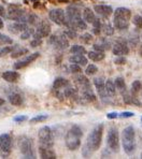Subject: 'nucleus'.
<instances>
[{
	"label": "nucleus",
	"instance_id": "1",
	"mask_svg": "<svg viewBox=\"0 0 142 159\" xmlns=\"http://www.w3.org/2000/svg\"><path fill=\"white\" fill-rule=\"evenodd\" d=\"M67 26L73 28L74 30H85L87 28V23L81 18V12L76 7L69 6L66 10Z\"/></svg>",
	"mask_w": 142,
	"mask_h": 159
},
{
	"label": "nucleus",
	"instance_id": "2",
	"mask_svg": "<svg viewBox=\"0 0 142 159\" xmlns=\"http://www.w3.org/2000/svg\"><path fill=\"white\" fill-rule=\"evenodd\" d=\"M122 145L127 155H132L136 151V131L132 126H128L123 130Z\"/></svg>",
	"mask_w": 142,
	"mask_h": 159
},
{
	"label": "nucleus",
	"instance_id": "3",
	"mask_svg": "<svg viewBox=\"0 0 142 159\" xmlns=\"http://www.w3.org/2000/svg\"><path fill=\"white\" fill-rule=\"evenodd\" d=\"M130 18H131V11L124 7L117 8L114 11L113 24L114 27L118 30H124L129 26Z\"/></svg>",
	"mask_w": 142,
	"mask_h": 159
},
{
	"label": "nucleus",
	"instance_id": "4",
	"mask_svg": "<svg viewBox=\"0 0 142 159\" xmlns=\"http://www.w3.org/2000/svg\"><path fill=\"white\" fill-rule=\"evenodd\" d=\"M102 134H103V124L97 125L88 134L85 147H87L90 153L96 152L100 147V144H101L102 141Z\"/></svg>",
	"mask_w": 142,
	"mask_h": 159
},
{
	"label": "nucleus",
	"instance_id": "5",
	"mask_svg": "<svg viewBox=\"0 0 142 159\" xmlns=\"http://www.w3.org/2000/svg\"><path fill=\"white\" fill-rule=\"evenodd\" d=\"M83 131L79 126L74 125L72 126L70 129L68 130L65 138L66 141V146L68 147L70 151H76L81 145V139H82Z\"/></svg>",
	"mask_w": 142,
	"mask_h": 159
},
{
	"label": "nucleus",
	"instance_id": "6",
	"mask_svg": "<svg viewBox=\"0 0 142 159\" xmlns=\"http://www.w3.org/2000/svg\"><path fill=\"white\" fill-rule=\"evenodd\" d=\"M39 137V143L40 146L44 147H53L54 145V137H53V132L50 127L44 126L39 130L38 133Z\"/></svg>",
	"mask_w": 142,
	"mask_h": 159
},
{
	"label": "nucleus",
	"instance_id": "7",
	"mask_svg": "<svg viewBox=\"0 0 142 159\" xmlns=\"http://www.w3.org/2000/svg\"><path fill=\"white\" fill-rule=\"evenodd\" d=\"M107 144L111 152L117 153L120 151V135L116 127H111L108 131V137H107Z\"/></svg>",
	"mask_w": 142,
	"mask_h": 159
},
{
	"label": "nucleus",
	"instance_id": "8",
	"mask_svg": "<svg viewBox=\"0 0 142 159\" xmlns=\"http://www.w3.org/2000/svg\"><path fill=\"white\" fill-rule=\"evenodd\" d=\"M18 146H20L21 153L24 155L25 158H36L34 152V145H32V141L30 138L22 137L18 142Z\"/></svg>",
	"mask_w": 142,
	"mask_h": 159
},
{
	"label": "nucleus",
	"instance_id": "9",
	"mask_svg": "<svg viewBox=\"0 0 142 159\" xmlns=\"http://www.w3.org/2000/svg\"><path fill=\"white\" fill-rule=\"evenodd\" d=\"M48 17L52 22L59 26H67V16L66 12L62 9H53L48 13Z\"/></svg>",
	"mask_w": 142,
	"mask_h": 159
},
{
	"label": "nucleus",
	"instance_id": "10",
	"mask_svg": "<svg viewBox=\"0 0 142 159\" xmlns=\"http://www.w3.org/2000/svg\"><path fill=\"white\" fill-rule=\"evenodd\" d=\"M27 15L24 10L17 8L16 6H10L8 9V17L15 22H27Z\"/></svg>",
	"mask_w": 142,
	"mask_h": 159
},
{
	"label": "nucleus",
	"instance_id": "11",
	"mask_svg": "<svg viewBox=\"0 0 142 159\" xmlns=\"http://www.w3.org/2000/svg\"><path fill=\"white\" fill-rule=\"evenodd\" d=\"M11 144H12V140L10 134L3 133L0 135V153L3 158H7L11 154Z\"/></svg>",
	"mask_w": 142,
	"mask_h": 159
},
{
	"label": "nucleus",
	"instance_id": "12",
	"mask_svg": "<svg viewBox=\"0 0 142 159\" xmlns=\"http://www.w3.org/2000/svg\"><path fill=\"white\" fill-rule=\"evenodd\" d=\"M50 34H51V25L46 20H41L38 24L37 31L34 34V38L42 39L45 38V37H48Z\"/></svg>",
	"mask_w": 142,
	"mask_h": 159
},
{
	"label": "nucleus",
	"instance_id": "13",
	"mask_svg": "<svg viewBox=\"0 0 142 159\" xmlns=\"http://www.w3.org/2000/svg\"><path fill=\"white\" fill-rule=\"evenodd\" d=\"M94 85L96 87V90L98 93V96L100 97V99L103 102H108V93H107L106 89V83L101 78H96L94 79Z\"/></svg>",
	"mask_w": 142,
	"mask_h": 159
},
{
	"label": "nucleus",
	"instance_id": "14",
	"mask_svg": "<svg viewBox=\"0 0 142 159\" xmlns=\"http://www.w3.org/2000/svg\"><path fill=\"white\" fill-rule=\"evenodd\" d=\"M51 43L57 48V50H66L69 46V41L68 39L66 38V34L64 36H53L52 39H51Z\"/></svg>",
	"mask_w": 142,
	"mask_h": 159
},
{
	"label": "nucleus",
	"instance_id": "15",
	"mask_svg": "<svg viewBox=\"0 0 142 159\" xmlns=\"http://www.w3.org/2000/svg\"><path fill=\"white\" fill-rule=\"evenodd\" d=\"M112 52L116 56H124L129 53V48H128L126 42L123 41V40H120V41H117L114 44Z\"/></svg>",
	"mask_w": 142,
	"mask_h": 159
},
{
	"label": "nucleus",
	"instance_id": "16",
	"mask_svg": "<svg viewBox=\"0 0 142 159\" xmlns=\"http://www.w3.org/2000/svg\"><path fill=\"white\" fill-rule=\"evenodd\" d=\"M40 56V54L39 53H32V54H29L28 56H27L26 58H25L24 60H21V61H17L16 64L14 65V68L15 69H22V68H25L27 67L28 65L31 64L32 61H34V60L37 59V58Z\"/></svg>",
	"mask_w": 142,
	"mask_h": 159
},
{
	"label": "nucleus",
	"instance_id": "17",
	"mask_svg": "<svg viewBox=\"0 0 142 159\" xmlns=\"http://www.w3.org/2000/svg\"><path fill=\"white\" fill-rule=\"evenodd\" d=\"M94 10L98 15L102 16V17H109L113 13L112 7L107 6V4H97L94 7Z\"/></svg>",
	"mask_w": 142,
	"mask_h": 159
},
{
	"label": "nucleus",
	"instance_id": "18",
	"mask_svg": "<svg viewBox=\"0 0 142 159\" xmlns=\"http://www.w3.org/2000/svg\"><path fill=\"white\" fill-rule=\"evenodd\" d=\"M53 147H39V155L42 159H56V154L53 151Z\"/></svg>",
	"mask_w": 142,
	"mask_h": 159
},
{
	"label": "nucleus",
	"instance_id": "19",
	"mask_svg": "<svg viewBox=\"0 0 142 159\" xmlns=\"http://www.w3.org/2000/svg\"><path fill=\"white\" fill-rule=\"evenodd\" d=\"M81 93H82V98H84L86 101L92 102L96 100V96L93 93L92 88H90V85L88 86H84V87H81Z\"/></svg>",
	"mask_w": 142,
	"mask_h": 159
},
{
	"label": "nucleus",
	"instance_id": "20",
	"mask_svg": "<svg viewBox=\"0 0 142 159\" xmlns=\"http://www.w3.org/2000/svg\"><path fill=\"white\" fill-rule=\"evenodd\" d=\"M27 28V24L24 22H16L13 23L12 25L9 26V30L13 34H20V32H23L25 29Z\"/></svg>",
	"mask_w": 142,
	"mask_h": 159
},
{
	"label": "nucleus",
	"instance_id": "21",
	"mask_svg": "<svg viewBox=\"0 0 142 159\" xmlns=\"http://www.w3.org/2000/svg\"><path fill=\"white\" fill-rule=\"evenodd\" d=\"M69 61L71 64H76V65H80L81 67L82 66H86L87 65V58L85 57L84 55L82 54H78V55H73L69 58Z\"/></svg>",
	"mask_w": 142,
	"mask_h": 159
},
{
	"label": "nucleus",
	"instance_id": "22",
	"mask_svg": "<svg viewBox=\"0 0 142 159\" xmlns=\"http://www.w3.org/2000/svg\"><path fill=\"white\" fill-rule=\"evenodd\" d=\"M2 79L9 83H15L20 79V74L15 71H6L2 73Z\"/></svg>",
	"mask_w": 142,
	"mask_h": 159
},
{
	"label": "nucleus",
	"instance_id": "23",
	"mask_svg": "<svg viewBox=\"0 0 142 159\" xmlns=\"http://www.w3.org/2000/svg\"><path fill=\"white\" fill-rule=\"evenodd\" d=\"M83 20H84L86 23H88V24H93L94 20H96L94 11H92L89 8H85L84 11H83Z\"/></svg>",
	"mask_w": 142,
	"mask_h": 159
},
{
	"label": "nucleus",
	"instance_id": "24",
	"mask_svg": "<svg viewBox=\"0 0 142 159\" xmlns=\"http://www.w3.org/2000/svg\"><path fill=\"white\" fill-rule=\"evenodd\" d=\"M88 58L93 61H101L102 59H104V54L103 52H98V51H90L87 54Z\"/></svg>",
	"mask_w": 142,
	"mask_h": 159
},
{
	"label": "nucleus",
	"instance_id": "25",
	"mask_svg": "<svg viewBox=\"0 0 142 159\" xmlns=\"http://www.w3.org/2000/svg\"><path fill=\"white\" fill-rule=\"evenodd\" d=\"M9 101L12 106L18 107L23 103V97L20 93H12V95L9 96Z\"/></svg>",
	"mask_w": 142,
	"mask_h": 159
},
{
	"label": "nucleus",
	"instance_id": "26",
	"mask_svg": "<svg viewBox=\"0 0 142 159\" xmlns=\"http://www.w3.org/2000/svg\"><path fill=\"white\" fill-rule=\"evenodd\" d=\"M106 89H107V93H108L109 97H114V96H115L116 87L112 80H108V81L106 82Z\"/></svg>",
	"mask_w": 142,
	"mask_h": 159
},
{
	"label": "nucleus",
	"instance_id": "27",
	"mask_svg": "<svg viewBox=\"0 0 142 159\" xmlns=\"http://www.w3.org/2000/svg\"><path fill=\"white\" fill-rule=\"evenodd\" d=\"M114 84H115L116 89L120 90L121 93L126 92V83H125V81H124V79H123V78H116Z\"/></svg>",
	"mask_w": 142,
	"mask_h": 159
},
{
	"label": "nucleus",
	"instance_id": "28",
	"mask_svg": "<svg viewBox=\"0 0 142 159\" xmlns=\"http://www.w3.org/2000/svg\"><path fill=\"white\" fill-rule=\"evenodd\" d=\"M68 85V81L64 78H57L55 79L54 83H53V87L54 89H60V88L65 87V86Z\"/></svg>",
	"mask_w": 142,
	"mask_h": 159
},
{
	"label": "nucleus",
	"instance_id": "29",
	"mask_svg": "<svg viewBox=\"0 0 142 159\" xmlns=\"http://www.w3.org/2000/svg\"><path fill=\"white\" fill-rule=\"evenodd\" d=\"M70 52H71V54H74V55H78V54H82V55H84V54H86V50L83 48L82 45H78V44H76V45H73L70 48Z\"/></svg>",
	"mask_w": 142,
	"mask_h": 159
},
{
	"label": "nucleus",
	"instance_id": "30",
	"mask_svg": "<svg viewBox=\"0 0 142 159\" xmlns=\"http://www.w3.org/2000/svg\"><path fill=\"white\" fill-rule=\"evenodd\" d=\"M34 28L27 27L26 29H25L24 31L21 34V39H22V40H27V39H29L31 36H34Z\"/></svg>",
	"mask_w": 142,
	"mask_h": 159
},
{
	"label": "nucleus",
	"instance_id": "31",
	"mask_svg": "<svg viewBox=\"0 0 142 159\" xmlns=\"http://www.w3.org/2000/svg\"><path fill=\"white\" fill-rule=\"evenodd\" d=\"M76 82H78V84L80 85V87H84V86L90 85L89 81H88L87 78L84 75H79L78 78H76Z\"/></svg>",
	"mask_w": 142,
	"mask_h": 159
},
{
	"label": "nucleus",
	"instance_id": "32",
	"mask_svg": "<svg viewBox=\"0 0 142 159\" xmlns=\"http://www.w3.org/2000/svg\"><path fill=\"white\" fill-rule=\"evenodd\" d=\"M141 88H142V84L140 81L136 80L135 82H132V84H131V93H139L141 90Z\"/></svg>",
	"mask_w": 142,
	"mask_h": 159
},
{
	"label": "nucleus",
	"instance_id": "33",
	"mask_svg": "<svg viewBox=\"0 0 142 159\" xmlns=\"http://www.w3.org/2000/svg\"><path fill=\"white\" fill-rule=\"evenodd\" d=\"M101 30L103 31V34H106V36H112L114 34V28L111 26L110 24H104L103 26H102Z\"/></svg>",
	"mask_w": 142,
	"mask_h": 159
},
{
	"label": "nucleus",
	"instance_id": "34",
	"mask_svg": "<svg viewBox=\"0 0 142 159\" xmlns=\"http://www.w3.org/2000/svg\"><path fill=\"white\" fill-rule=\"evenodd\" d=\"M48 118V115H45V114H39V115L34 116V117H32L31 119H30V123H31V124L40 123V121L46 120Z\"/></svg>",
	"mask_w": 142,
	"mask_h": 159
},
{
	"label": "nucleus",
	"instance_id": "35",
	"mask_svg": "<svg viewBox=\"0 0 142 159\" xmlns=\"http://www.w3.org/2000/svg\"><path fill=\"white\" fill-rule=\"evenodd\" d=\"M12 43H13V40L10 37L0 34V45H7V44H12Z\"/></svg>",
	"mask_w": 142,
	"mask_h": 159
},
{
	"label": "nucleus",
	"instance_id": "36",
	"mask_svg": "<svg viewBox=\"0 0 142 159\" xmlns=\"http://www.w3.org/2000/svg\"><path fill=\"white\" fill-rule=\"evenodd\" d=\"M101 28H102L101 23H100V20L98 18H96V20H94V23H93V31H94V34H98L100 32V30H101Z\"/></svg>",
	"mask_w": 142,
	"mask_h": 159
},
{
	"label": "nucleus",
	"instance_id": "37",
	"mask_svg": "<svg viewBox=\"0 0 142 159\" xmlns=\"http://www.w3.org/2000/svg\"><path fill=\"white\" fill-rule=\"evenodd\" d=\"M13 48H13L12 45H10V46H2V48H0V57H3V56L10 54L13 51Z\"/></svg>",
	"mask_w": 142,
	"mask_h": 159
},
{
	"label": "nucleus",
	"instance_id": "38",
	"mask_svg": "<svg viewBox=\"0 0 142 159\" xmlns=\"http://www.w3.org/2000/svg\"><path fill=\"white\" fill-rule=\"evenodd\" d=\"M97 71H98V68L95 66V65H89V66H87V68H86L85 73L87 75H94V74L97 73Z\"/></svg>",
	"mask_w": 142,
	"mask_h": 159
},
{
	"label": "nucleus",
	"instance_id": "39",
	"mask_svg": "<svg viewBox=\"0 0 142 159\" xmlns=\"http://www.w3.org/2000/svg\"><path fill=\"white\" fill-rule=\"evenodd\" d=\"M28 53V51L26 48H22V50H18V51H15V52H12L11 54V57L12 58H17V57H21V56L25 55V54Z\"/></svg>",
	"mask_w": 142,
	"mask_h": 159
},
{
	"label": "nucleus",
	"instance_id": "40",
	"mask_svg": "<svg viewBox=\"0 0 142 159\" xmlns=\"http://www.w3.org/2000/svg\"><path fill=\"white\" fill-rule=\"evenodd\" d=\"M132 23L137 28H142V16L141 15H136L132 18Z\"/></svg>",
	"mask_w": 142,
	"mask_h": 159
},
{
	"label": "nucleus",
	"instance_id": "41",
	"mask_svg": "<svg viewBox=\"0 0 142 159\" xmlns=\"http://www.w3.org/2000/svg\"><path fill=\"white\" fill-rule=\"evenodd\" d=\"M76 89L72 87H67L66 89H65V95H66V97L68 98H72V97H76Z\"/></svg>",
	"mask_w": 142,
	"mask_h": 159
},
{
	"label": "nucleus",
	"instance_id": "42",
	"mask_svg": "<svg viewBox=\"0 0 142 159\" xmlns=\"http://www.w3.org/2000/svg\"><path fill=\"white\" fill-rule=\"evenodd\" d=\"M122 95H123V100H124L125 103H127V104L132 103V97H131V95H130V93H127V90L125 93H123Z\"/></svg>",
	"mask_w": 142,
	"mask_h": 159
},
{
	"label": "nucleus",
	"instance_id": "43",
	"mask_svg": "<svg viewBox=\"0 0 142 159\" xmlns=\"http://www.w3.org/2000/svg\"><path fill=\"white\" fill-rule=\"evenodd\" d=\"M69 70H70L71 73H80L81 72V66L76 64H71L70 67H69Z\"/></svg>",
	"mask_w": 142,
	"mask_h": 159
},
{
	"label": "nucleus",
	"instance_id": "44",
	"mask_svg": "<svg viewBox=\"0 0 142 159\" xmlns=\"http://www.w3.org/2000/svg\"><path fill=\"white\" fill-rule=\"evenodd\" d=\"M65 34H66V37H69L70 39H74V38L76 37V30H74L73 28H70V27H69V29H68V30H66Z\"/></svg>",
	"mask_w": 142,
	"mask_h": 159
},
{
	"label": "nucleus",
	"instance_id": "45",
	"mask_svg": "<svg viewBox=\"0 0 142 159\" xmlns=\"http://www.w3.org/2000/svg\"><path fill=\"white\" fill-rule=\"evenodd\" d=\"M80 39L82 40L84 43H89V42L93 40V37H92V34H84L81 36Z\"/></svg>",
	"mask_w": 142,
	"mask_h": 159
},
{
	"label": "nucleus",
	"instance_id": "46",
	"mask_svg": "<svg viewBox=\"0 0 142 159\" xmlns=\"http://www.w3.org/2000/svg\"><path fill=\"white\" fill-rule=\"evenodd\" d=\"M42 44V39H39V38H34L31 42H30V45L32 48H37V46H40Z\"/></svg>",
	"mask_w": 142,
	"mask_h": 159
},
{
	"label": "nucleus",
	"instance_id": "47",
	"mask_svg": "<svg viewBox=\"0 0 142 159\" xmlns=\"http://www.w3.org/2000/svg\"><path fill=\"white\" fill-rule=\"evenodd\" d=\"M114 62H115L116 65H125L126 64V58H125L124 56H118V58H116V59L114 60Z\"/></svg>",
	"mask_w": 142,
	"mask_h": 159
},
{
	"label": "nucleus",
	"instance_id": "48",
	"mask_svg": "<svg viewBox=\"0 0 142 159\" xmlns=\"http://www.w3.org/2000/svg\"><path fill=\"white\" fill-rule=\"evenodd\" d=\"M135 114L132 113V112H123V113H121L120 115V117L121 118H127V117H132Z\"/></svg>",
	"mask_w": 142,
	"mask_h": 159
},
{
	"label": "nucleus",
	"instance_id": "49",
	"mask_svg": "<svg viewBox=\"0 0 142 159\" xmlns=\"http://www.w3.org/2000/svg\"><path fill=\"white\" fill-rule=\"evenodd\" d=\"M26 119H27V116H25V115L16 116V117H14V121H16V123H22V121H25Z\"/></svg>",
	"mask_w": 142,
	"mask_h": 159
},
{
	"label": "nucleus",
	"instance_id": "50",
	"mask_svg": "<svg viewBox=\"0 0 142 159\" xmlns=\"http://www.w3.org/2000/svg\"><path fill=\"white\" fill-rule=\"evenodd\" d=\"M94 50L95 51H98V52H104V46H102V45H100V44H94Z\"/></svg>",
	"mask_w": 142,
	"mask_h": 159
},
{
	"label": "nucleus",
	"instance_id": "51",
	"mask_svg": "<svg viewBox=\"0 0 142 159\" xmlns=\"http://www.w3.org/2000/svg\"><path fill=\"white\" fill-rule=\"evenodd\" d=\"M118 116V114L116 113V112H111V113H109V114H107V117H108L109 119H114V118H116Z\"/></svg>",
	"mask_w": 142,
	"mask_h": 159
},
{
	"label": "nucleus",
	"instance_id": "52",
	"mask_svg": "<svg viewBox=\"0 0 142 159\" xmlns=\"http://www.w3.org/2000/svg\"><path fill=\"white\" fill-rule=\"evenodd\" d=\"M6 15V9L2 6H0V16H4Z\"/></svg>",
	"mask_w": 142,
	"mask_h": 159
},
{
	"label": "nucleus",
	"instance_id": "53",
	"mask_svg": "<svg viewBox=\"0 0 142 159\" xmlns=\"http://www.w3.org/2000/svg\"><path fill=\"white\" fill-rule=\"evenodd\" d=\"M4 26V24H3V20H1V17H0V29H2Z\"/></svg>",
	"mask_w": 142,
	"mask_h": 159
},
{
	"label": "nucleus",
	"instance_id": "54",
	"mask_svg": "<svg viewBox=\"0 0 142 159\" xmlns=\"http://www.w3.org/2000/svg\"><path fill=\"white\" fill-rule=\"evenodd\" d=\"M4 102H6V101H4V99H2V98H0V107H2V106H3V104H4Z\"/></svg>",
	"mask_w": 142,
	"mask_h": 159
},
{
	"label": "nucleus",
	"instance_id": "55",
	"mask_svg": "<svg viewBox=\"0 0 142 159\" xmlns=\"http://www.w3.org/2000/svg\"><path fill=\"white\" fill-rule=\"evenodd\" d=\"M139 55L142 57V44H141V46H140V48H139Z\"/></svg>",
	"mask_w": 142,
	"mask_h": 159
},
{
	"label": "nucleus",
	"instance_id": "56",
	"mask_svg": "<svg viewBox=\"0 0 142 159\" xmlns=\"http://www.w3.org/2000/svg\"><path fill=\"white\" fill-rule=\"evenodd\" d=\"M141 38H142V34H141Z\"/></svg>",
	"mask_w": 142,
	"mask_h": 159
},
{
	"label": "nucleus",
	"instance_id": "57",
	"mask_svg": "<svg viewBox=\"0 0 142 159\" xmlns=\"http://www.w3.org/2000/svg\"><path fill=\"white\" fill-rule=\"evenodd\" d=\"M141 120H142V117H141Z\"/></svg>",
	"mask_w": 142,
	"mask_h": 159
},
{
	"label": "nucleus",
	"instance_id": "58",
	"mask_svg": "<svg viewBox=\"0 0 142 159\" xmlns=\"http://www.w3.org/2000/svg\"><path fill=\"white\" fill-rule=\"evenodd\" d=\"M141 158H142V155H141Z\"/></svg>",
	"mask_w": 142,
	"mask_h": 159
}]
</instances>
